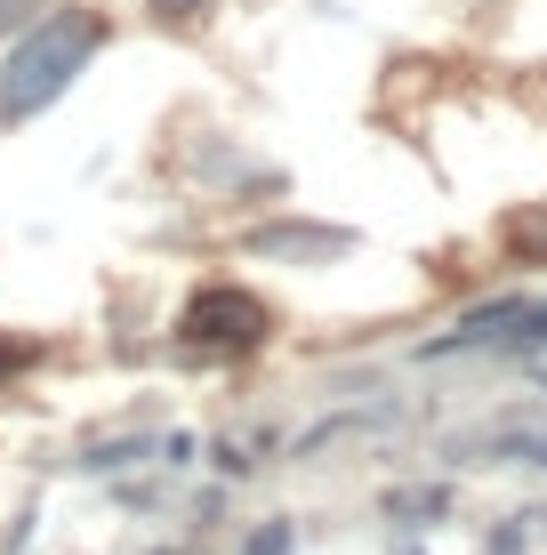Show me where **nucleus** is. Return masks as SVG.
Returning a JSON list of instances; mask_svg holds the SVG:
<instances>
[{"mask_svg":"<svg viewBox=\"0 0 547 555\" xmlns=\"http://www.w3.org/2000/svg\"><path fill=\"white\" fill-rule=\"evenodd\" d=\"M451 459H516V467H547V427H492L451 443Z\"/></svg>","mask_w":547,"mask_h":555,"instance_id":"nucleus-5","label":"nucleus"},{"mask_svg":"<svg viewBox=\"0 0 547 555\" xmlns=\"http://www.w3.org/2000/svg\"><path fill=\"white\" fill-rule=\"evenodd\" d=\"M523 547H532V531H523V515H516V524H507V531H499V540L483 547V555H523Z\"/></svg>","mask_w":547,"mask_h":555,"instance_id":"nucleus-14","label":"nucleus"},{"mask_svg":"<svg viewBox=\"0 0 547 555\" xmlns=\"http://www.w3.org/2000/svg\"><path fill=\"white\" fill-rule=\"evenodd\" d=\"M25 362H41V338H0V378L25 371Z\"/></svg>","mask_w":547,"mask_h":555,"instance_id":"nucleus-12","label":"nucleus"},{"mask_svg":"<svg viewBox=\"0 0 547 555\" xmlns=\"http://www.w3.org/2000/svg\"><path fill=\"white\" fill-rule=\"evenodd\" d=\"M387 515H394L403 531L435 524V515H451V483H411V491H387Z\"/></svg>","mask_w":547,"mask_h":555,"instance_id":"nucleus-8","label":"nucleus"},{"mask_svg":"<svg viewBox=\"0 0 547 555\" xmlns=\"http://www.w3.org/2000/svg\"><path fill=\"white\" fill-rule=\"evenodd\" d=\"M483 347H499V354L547 347V298H483V306H467L443 338H427L419 354L427 362H451V354H483Z\"/></svg>","mask_w":547,"mask_h":555,"instance_id":"nucleus-3","label":"nucleus"},{"mask_svg":"<svg viewBox=\"0 0 547 555\" xmlns=\"http://www.w3.org/2000/svg\"><path fill=\"white\" fill-rule=\"evenodd\" d=\"M41 9H56V0H0V41H16V33H25Z\"/></svg>","mask_w":547,"mask_h":555,"instance_id":"nucleus-10","label":"nucleus"},{"mask_svg":"<svg viewBox=\"0 0 547 555\" xmlns=\"http://www.w3.org/2000/svg\"><path fill=\"white\" fill-rule=\"evenodd\" d=\"M290 547H298V524H282V515H274V524H258L250 540H242V555H290Z\"/></svg>","mask_w":547,"mask_h":555,"instance_id":"nucleus-9","label":"nucleus"},{"mask_svg":"<svg viewBox=\"0 0 547 555\" xmlns=\"http://www.w3.org/2000/svg\"><path fill=\"white\" fill-rule=\"evenodd\" d=\"M274 338V306L242 282H201L194 298L178 306V354L194 362H242Z\"/></svg>","mask_w":547,"mask_h":555,"instance_id":"nucleus-2","label":"nucleus"},{"mask_svg":"<svg viewBox=\"0 0 547 555\" xmlns=\"http://www.w3.org/2000/svg\"><path fill=\"white\" fill-rule=\"evenodd\" d=\"M138 459H161V435H105V443H89L73 467L81 475H121V467H138Z\"/></svg>","mask_w":547,"mask_h":555,"instance_id":"nucleus-6","label":"nucleus"},{"mask_svg":"<svg viewBox=\"0 0 547 555\" xmlns=\"http://www.w3.org/2000/svg\"><path fill=\"white\" fill-rule=\"evenodd\" d=\"M145 9H154L161 25H201V16H210L218 0H145Z\"/></svg>","mask_w":547,"mask_h":555,"instance_id":"nucleus-11","label":"nucleus"},{"mask_svg":"<svg viewBox=\"0 0 547 555\" xmlns=\"http://www.w3.org/2000/svg\"><path fill=\"white\" fill-rule=\"evenodd\" d=\"M242 258H266V266H338L354 250V225H323V218H266V225H242L234 234Z\"/></svg>","mask_w":547,"mask_h":555,"instance_id":"nucleus-4","label":"nucleus"},{"mask_svg":"<svg viewBox=\"0 0 547 555\" xmlns=\"http://www.w3.org/2000/svg\"><path fill=\"white\" fill-rule=\"evenodd\" d=\"M105 41H113L105 9H81V0L41 9L9 41V56H0V129H25V121H41L49 105H65V89L105 56Z\"/></svg>","mask_w":547,"mask_h":555,"instance_id":"nucleus-1","label":"nucleus"},{"mask_svg":"<svg viewBox=\"0 0 547 555\" xmlns=\"http://www.w3.org/2000/svg\"><path fill=\"white\" fill-rule=\"evenodd\" d=\"M394 555H427V547H419V540H403V547H394Z\"/></svg>","mask_w":547,"mask_h":555,"instance_id":"nucleus-15","label":"nucleus"},{"mask_svg":"<svg viewBox=\"0 0 547 555\" xmlns=\"http://www.w3.org/2000/svg\"><path fill=\"white\" fill-rule=\"evenodd\" d=\"M145 555H178V547H145Z\"/></svg>","mask_w":547,"mask_h":555,"instance_id":"nucleus-16","label":"nucleus"},{"mask_svg":"<svg viewBox=\"0 0 547 555\" xmlns=\"http://www.w3.org/2000/svg\"><path fill=\"white\" fill-rule=\"evenodd\" d=\"M250 467H258V459L242 451V443H218V475H234V483H242V475H250Z\"/></svg>","mask_w":547,"mask_h":555,"instance_id":"nucleus-13","label":"nucleus"},{"mask_svg":"<svg viewBox=\"0 0 547 555\" xmlns=\"http://www.w3.org/2000/svg\"><path fill=\"white\" fill-rule=\"evenodd\" d=\"M499 242H507V250H516L523 266H547V202L507 209V218H499Z\"/></svg>","mask_w":547,"mask_h":555,"instance_id":"nucleus-7","label":"nucleus"}]
</instances>
